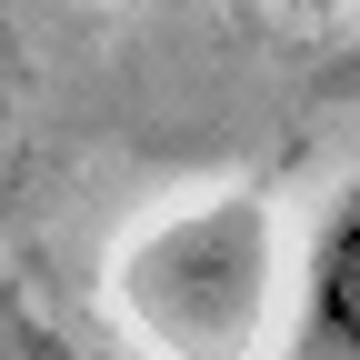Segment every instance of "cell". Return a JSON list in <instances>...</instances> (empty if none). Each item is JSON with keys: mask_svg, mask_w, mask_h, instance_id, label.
<instances>
[{"mask_svg": "<svg viewBox=\"0 0 360 360\" xmlns=\"http://www.w3.org/2000/svg\"><path fill=\"white\" fill-rule=\"evenodd\" d=\"M250 240H260V210L250 200H220L200 220H180V231H150L141 260L120 270V300L141 310V330L170 340L180 360H231L250 340V321H260V270L270 260L231 270V281H220V260L250 250Z\"/></svg>", "mask_w": 360, "mask_h": 360, "instance_id": "cell-1", "label": "cell"}, {"mask_svg": "<svg viewBox=\"0 0 360 360\" xmlns=\"http://www.w3.org/2000/svg\"><path fill=\"white\" fill-rule=\"evenodd\" d=\"M300 360H360V180L321 210L300 260Z\"/></svg>", "mask_w": 360, "mask_h": 360, "instance_id": "cell-2", "label": "cell"}, {"mask_svg": "<svg viewBox=\"0 0 360 360\" xmlns=\"http://www.w3.org/2000/svg\"><path fill=\"white\" fill-rule=\"evenodd\" d=\"M11 110H20V51H11V30H0V141H11Z\"/></svg>", "mask_w": 360, "mask_h": 360, "instance_id": "cell-3", "label": "cell"}]
</instances>
